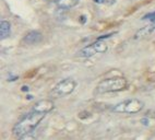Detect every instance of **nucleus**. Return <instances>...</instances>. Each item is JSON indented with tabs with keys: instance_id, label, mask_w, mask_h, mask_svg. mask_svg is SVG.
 <instances>
[{
	"instance_id": "f257e3e1",
	"label": "nucleus",
	"mask_w": 155,
	"mask_h": 140,
	"mask_svg": "<svg viewBox=\"0 0 155 140\" xmlns=\"http://www.w3.org/2000/svg\"><path fill=\"white\" fill-rule=\"evenodd\" d=\"M44 113H39L32 111L31 113H28V115H25L22 119H20L15 125H14L12 132L14 136L17 137H22L24 135L33 132L34 129L38 126L39 123L43 121V118L45 117Z\"/></svg>"
},
{
	"instance_id": "f03ea898",
	"label": "nucleus",
	"mask_w": 155,
	"mask_h": 140,
	"mask_svg": "<svg viewBox=\"0 0 155 140\" xmlns=\"http://www.w3.org/2000/svg\"><path fill=\"white\" fill-rule=\"evenodd\" d=\"M128 87V82L124 77H115V78L105 79L97 84L95 92L97 94H104L109 92H118L122 91Z\"/></svg>"
},
{
	"instance_id": "7ed1b4c3",
	"label": "nucleus",
	"mask_w": 155,
	"mask_h": 140,
	"mask_svg": "<svg viewBox=\"0 0 155 140\" xmlns=\"http://www.w3.org/2000/svg\"><path fill=\"white\" fill-rule=\"evenodd\" d=\"M144 107V103L138 98H129L116 104L113 107V112L125 113V114H137L141 112Z\"/></svg>"
},
{
	"instance_id": "20e7f679",
	"label": "nucleus",
	"mask_w": 155,
	"mask_h": 140,
	"mask_svg": "<svg viewBox=\"0 0 155 140\" xmlns=\"http://www.w3.org/2000/svg\"><path fill=\"white\" fill-rule=\"evenodd\" d=\"M75 87H77V82L71 78H67L61 80L60 82L56 84V87L51 90L50 95L54 98H59L62 96L69 95L74 91Z\"/></svg>"
},
{
	"instance_id": "39448f33",
	"label": "nucleus",
	"mask_w": 155,
	"mask_h": 140,
	"mask_svg": "<svg viewBox=\"0 0 155 140\" xmlns=\"http://www.w3.org/2000/svg\"><path fill=\"white\" fill-rule=\"evenodd\" d=\"M107 49H108L107 44L104 41H102V39H97L96 42H94L93 44L86 46L83 49H81L79 52V56L84 57V58H90V57L94 56L96 54L106 53Z\"/></svg>"
},
{
	"instance_id": "423d86ee",
	"label": "nucleus",
	"mask_w": 155,
	"mask_h": 140,
	"mask_svg": "<svg viewBox=\"0 0 155 140\" xmlns=\"http://www.w3.org/2000/svg\"><path fill=\"white\" fill-rule=\"evenodd\" d=\"M54 107H55V104H54V102L51 101V100H41V101L36 102V103L34 104L32 111L47 114L50 111H53Z\"/></svg>"
},
{
	"instance_id": "0eeeda50",
	"label": "nucleus",
	"mask_w": 155,
	"mask_h": 140,
	"mask_svg": "<svg viewBox=\"0 0 155 140\" xmlns=\"http://www.w3.org/2000/svg\"><path fill=\"white\" fill-rule=\"evenodd\" d=\"M43 39V35L38 31H31L23 37V43L26 45H35L38 44Z\"/></svg>"
},
{
	"instance_id": "6e6552de",
	"label": "nucleus",
	"mask_w": 155,
	"mask_h": 140,
	"mask_svg": "<svg viewBox=\"0 0 155 140\" xmlns=\"http://www.w3.org/2000/svg\"><path fill=\"white\" fill-rule=\"evenodd\" d=\"M154 30H155V23H150V24L143 26V28H140V30L137 32L136 35H134V38L136 39L144 38V37L149 36L150 34H152Z\"/></svg>"
},
{
	"instance_id": "1a4fd4ad",
	"label": "nucleus",
	"mask_w": 155,
	"mask_h": 140,
	"mask_svg": "<svg viewBox=\"0 0 155 140\" xmlns=\"http://www.w3.org/2000/svg\"><path fill=\"white\" fill-rule=\"evenodd\" d=\"M10 32H11V24L6 20H2L0 22V37L1 39H6L10 35Z\"/></svg>"
},
{
	"instance_id": "9d476101",
	"label": "nucleus",
	"mask_w": 155,
	"mask_h": 140,
	"mask_svg": "<svg viewBox=\"0 0 155 140\" xmlns=\"http://www.w3.org/2000/svg\"><path fill=\"white\" fill-rule=\"evenodd\" d=\"M79 3V0H58L57 6L60 9H71Z\"/></svg>"
},
{
	"instance_id": "9b49d317",
	"label": "nucleus",
	"mask_w": 155,
	"mask_h": 140,
	"mask_svg": "<svg viewBox=\"0 0 155 140\" xmlns=\"http://www.w3.org/2000/svg\"><path fill=\"white\" fill-rule=\"evenodd\" d=\"M35 135H34V132H30V134H26L24 135V136H22V137H20L19 140H35Z\"/></svg>"
},
{
	"instance_id": "f8f14e48",
	"label": "nucleus",
	"mask_w": 155,
	"mask_h": 140,
	"mask_svg": "<svg viewBox=\"0 0 155 140\" xmlns=\"http://www.w3.org/2000/svg\"><path fill=\"white\" fill-rule=\"evenodd\" d=\"M143 20H150L152 23H155V11L154 12H151V13H147L145 14L143 18H142Z\"/></svg>"
},
{
	"instance_id": "ddd939ff",
	"label": "nucleus",
	"mask_w": 155,
	"mask_h": 140,
	"mask_svg": "<svg viewBox=\"0 0 155 140\" xmlns=\"http://www.w3.org/2000/svg\"><path fill=\"white\" fill-rule=\"evenodd\" d=\"M115 1H116V0H105V3H107V5H113Z\"/></svg>"
},
{
	"instance_id": "4468645a",
	"label": "nucleus",
	"mask_w": 155,
	"mask_h": 140,
	"mask_svg": "<svg viewBox=\"0 0 155 140\" xmlns=\"http://www.w3.org/2000/svg\"><path fill=\"white\" fill-rule=\"evenodd\" d=\"M96 3H105V0H93Z\"/></svg>"
},
{
	"instance_id": "2eb2a0df",
	"label": "nucleus",
	"mask_w": 155,
	"mask_h": 140,
	"mask_svg": "<svg viewBox=\"0 0 155 140\" xmlns=\"http://www.w3.org/2000/svg\"><path fill=\"white\" fill-rule=\"evenodd\" d=\"M141 122L144 124V125H147V124H149V122H147V118H143V119H142Z\"/></svg>"
},
{
	"instance_id": "dca6fc26",
	"label": "nucleus",
	"mask_w": 155,
	"mask_h": 140,
	"mask_svg": "<svg viewBox=\"0 0 155 140\" xmlns=\"http://www.w3.org/2000/svg\"><path fill=\"white\" fill-rule=\"evenodd\" d=\"M46 1H48V2H58V0H46Z\"/></svg>"
},
{
	"instance_id": "f3484780",
	"label": "nucleus",
	"mask_w": 155,
	"mask_h": 140,
	"mask_svg": "<svg viewBox=\"0 0 155 140\" xmlns=\"http://www.w3.org/2000/svg\"><path fill=\"white\" fill-rule=\"evenodd\" d=\"M151 79H152L153 81H155V72H154V73H153L152 76H151Z\"/></svg>"
}]
</instances>
